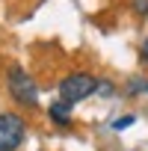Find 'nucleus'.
I'll return each instance as SVG.
<instances>
[{"mask_svg":"<svg viewBox=\"0 0 148 151\" xmlns=\"http://www.w3.org/2000/svg\"><path fill=\"white\" fill-rule=\"evenodd\" d=\"M6 89H9V95H12V101L18 107H24V110H36L39 107V86L18 62H12L6 68Z\"/></svg>","mask_w":148,"mask_h":151,"instance_id":"nucleus-1","label":"nucleus"},{"mask_svg":"<svg viewBox=\"0 0 148 151\" xmlns=\"http://www.w3.org/2000/svg\"><path fill=\"white\" fill-rule=\"evenodd\" d=\"M95 92H98V77L89 74V71H71L59 80V101H65L71 107L92 98Z\"/></svg>","mask_w":148,"mask_h":151,"instance_id":"nucleus-2","label":"nucleus"},{"mask_svg":"<svg viewBox=\"0 0 148 151\" xmlns=\"http://www.w3.org/2000/svg\"><path fill=\"white\" fill-rule=\"evenodd\" d=\"M27 139V119L18 113H0V151H18Z\"/></svg>","mask_w":148,"mask_h":151,"instance_id":"nucleus-3","label":"nucleus"},{"mask_svg":"<svg viewBox=\"0 0 148 151\" xmlns=\"http://www.w3.org/2000/svg\"><path fill=\"white\" fill-rule=\"evenodd\" d=\"M47 116H50V122H53L56 127H68V124H71V104L53 101V104L47 107Z\"/></svg>","mask_w":148,"mask_h":151,"instance_id":"nucleus-4","label":"nucleus"},{"mask_svg":"<svg viewBox=\"0 0 148 151\" xmlns=\"http://www.w3.org/2000/svg\"><path fill=\"white\" fill-rule=\"evenodd\" d=\"M133 122H136V116H130V113H127V116H121V119H116V122H113V130H127Z\"/></svg>","mask_w":148,"mask_h":151,"instance_id":"nucleus-5","label":"nucleus"},{"mask_svg":"<svg viewBox=\"0 0 148 151\" xmlns=\"http://www.w3.org/2000/svg\"><path fill=\"white\" fill-rule=\"evenodd\" d=\"M98 95H113V83L110 80H98Z\"/></svg>","mask_w":148,"mask_h":151,"instance_id":"nucleus-6","label":"nucleus"},{"mask_svg":"<svg viewBox=\"0 0 148 151\" xmlns=\"http://www.w3.org/2000/svg\"><path fill=\"white\" fill-rule=\"evenodd\" d=\"M139 53H142V62H145V65H148V39H145V42H142V47H139Z\"/></svg>","mask_w":148,"mask_h":151,"instance_id":"nucleus-7","label":"nucleus"}]
</instances>
